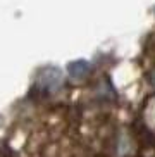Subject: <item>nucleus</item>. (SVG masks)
<instances>
[{
	"label": "nucleus",
	"instance_id": "nucleus-1",
	"mask_svg": "<svg viewBox=\"0 0 155 157\" xmlns=\"http://www.w3.org/2000/svg\"><path fill=\"white\" fill-rule=\"evenodd\" d=\"M60 83H62V74L57 67H47L41 71L40 86L47 88V90H55V88H59Z\"/></svg>",
	"mask_w": 155,
	"mask_h": 157
},
{
	"label": "nucleus",
	"instance_id": "nucleus-2",
	"mask_svg": "<svg viewBox=\"0 0 155 157\" xmlns=\"http://www.w3.org/2000/svg\"><path fill=\"white\" fill-rule=\"evenodd\" d=\"M88 71H90V66H88V62H85V60H74V62H71V64L67 66V73L71 74L73 78H83Z\"/></svg>",
	"mask_w": 155,
	"mask_h": 157
}]
</instances>
